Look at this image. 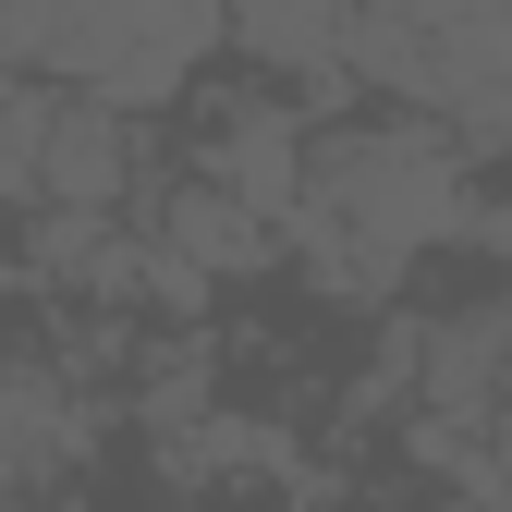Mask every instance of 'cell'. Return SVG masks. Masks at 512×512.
Segmentation results:
<instances>
[{
  "label": "cell",
  "instance_id": "1",
  "mask_svg": "<svg viewBox=\"0 0 512 512\" xmlns=\"http://www.w3.org/2000/svg\"><path fill=\"white\" fill-rule=\"evenodd\" d=\"M305 208L391 256H427L476 232V159L439 122H330L305 135Z\"/></svg>",
  "mask_w": 512,
  "mask_h": 512
},
{
  "label": "cell",
  "instance_id": "2",
  "mask_svg": "<svg viewBox=\"0 0 512 512\" xmlns=\"http://www.w3.org/2000/svg\"><path fill=\"white\" fill-rule=\"evenodd\" d=\"M183 183H208V196H232L244 220H293L305 208V122L269 98V86H232L220 110H208V135H196V159H183Z\"/></svg>",
  "mask_w": 512,
  "mask_h": 512
},
{
  "label": "cell",
  "instance_id": "3",
  "mask_svg": "<svg viewBox=\"0 0 512 512\" xmlns=\"http://www.w3.org/2000/svg\"><path fill=\"white\" fill-rule=\"evenodd\" d=\"M135 196V122L98 110L86 86H49V135H37V208L61 220H122Z\"/></svg>",
  "mask_w": 512,
  "mask_h": 512
},
{
  "label": "cell",
  "instance_id": "4",
  "mask_svg": "<svg viewBox=\"0 0 512 512\" xmlns=\"http://www.w3.org/2000/svg\"><path fill=\"white\" fill-rule=\"evenodd\" d=\"M0 49L49 61V74L98 86L122 49H135V0H0Z\"/></svg>",
  "mask_w": 512,
  "mask_h": 512
},
{
  "label": "cell",
  "instance_id": "5",
  "mask_svg": "<svg viewBox=\"0 0 512 512\" xmlns=\"http://www.w3.org/2000/svg\"><path fill=\"white\" fill-rule=\"evenodd\" d=\"M147 244L171 256L183 281H244V269H269V220H244L232 196H208V183H171Z\"/></svg>",
  "mask_w": 512,
  "mask_h": 512
},
{
  "label": "cell",
  "instance_id": "6",
  "mask_svg": "<svg viewBox=\"0 0 512 512\" xmlns=\"http://www.w3.org/2000/svg\"><path fill=\"white\" fill-rule=\"evenodd\" d=\"M220 37L256 61V74L317 86V74L342 61V0H220Z\"/></svg>",
  "mask_w": 512,
  "mask_h": 512
},
{
  "label": "cell",
  "instance_id": "7",
  "mask_svg": "<svg viewBox=\"0 0 512 512\" xmlns=\"http://www.w3.org/2000/svg\"><path fill=\"white\" fill-rule=\"evenodd\" d=\"M37 135H49V86H0V208H37Z\"/></svg>",
  "mask_w": 512,
  "mask_h": 512
}]
</instances>
